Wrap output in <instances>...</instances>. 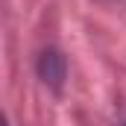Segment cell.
Returning a JSON list of instances; mask_svg holds the SVG:
<instances>
[{
	"instance_id": "7a4b0ae2",
	"label": "cell",
	"mask_w": 126,
	"mask_h": 126,
	"mask_svg": "<svg viewBox=\"0 0 126 126\" xmlns=\"http://www.w3.org/2000/svg\"><path fill=\"white\" fill-rule=\"evenodd\" d=\"M123 126H126V123H123Z\"/></svg>"
},
{
	"instance_id": "6da1fadb",
	"label": "cell",
	"mask_w": 126,
	"mask_h": 126,
	"mask_svg": "<svg viewBox=\"0 0 126 126\" xmlns=\"http://www.w3.org/2000/svg\"><path fill=\"white\" fill-rule=\"evenodd\" d=\"M64 73H67V62H64V56L59 50H44L38 56V76H41L44 85L59 88L62 79H64Z\"/></svg>"
}]
</instances>
